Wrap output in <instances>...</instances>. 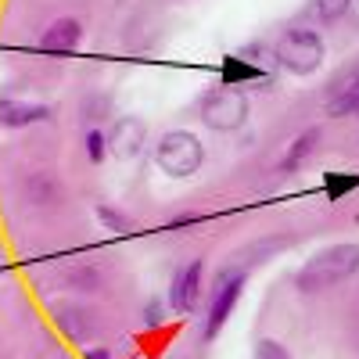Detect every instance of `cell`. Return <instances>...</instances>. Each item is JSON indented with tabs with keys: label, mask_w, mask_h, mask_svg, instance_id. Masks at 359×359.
I'll return each instance as SVG.
<instances>
[{
	"label": "cell",
	"mask_w": 359,
	"mask_h": 359,
	"mask_svg": "<svg viewBox=\"0 0 359 359\" xmlns=\"http://www.w3.org/2000/svg\"><path fill=\"white\" fill-rule=\"evenodd\" d=\"M352 273H359V241H345V245H331V248L316 252L298 269L294 284L302 291H320V287H331Z\"/></svg>",
	"instance_id": "6da1fadb"
},
{
	"label": "cell",
	"mask_w": 359,
	"mask_h": 359,
	"mask_svg": "<svg viewBox=\"0 0 359 359\" xmlns=\"http://www.w3.org/2000/svg\"><path fill=\"white\" fill-rule=\"evenodd\" d=\"M273 57H277V65L291 76H313L323 65L327 47H323V36L316 33V29H287L273 47Z\"/></svg>",
	"instance_id": "7a4b0ae2"
},
{
	"label": "cell",
	"mask_w": 359,
	"mask_h": 359,
	"mask_svg": "<svg viewBox=\"0 0 359 359\" xmlns=\"http://www.w3.org/2000/svg\"><path fill=\"white\" fill-rule=\"evenodd\" d=\"M155 162L165 176L172 180H184V176H194L205 162V147L201 140L191 133V130H169L158 147H155Z\"/></svg>",
	"instance_id": "3957f363"
},
{
	"label": "cell",
	"mask_w": 359,
	"mask_h": 359,
	"mask_svg": "<svg viewBox=\"0 0 359 359\" xmlns=\"http://www.w3.org/2000/svg\"><path fill=\"white\" fill-rule=\"evenodd\" d=\"M201 123L216 133H237L248 123V97L241 86H216L201 101Z\"/></svg>",
	"instance_id": "277c9868"
},
{
	"label": "cell",
	"mask_w": 359,
	"mask_h": 359,
	"mask_svg": "<svg viewBox=\"0 0 359 359\" xmlns=\"http://www.w3.org/2000/svg\"><path fill=\"white\" fill-rule=\"evenodd\" d=\"M245 291V273H223L212 287V294H208V316H205V327H201V334L205 338H216L223 331V323L230 320L233 306H237V298H241Z\"/></svg>",
	"instance_id": "5b68a950"
},
{
	"label": "cell",
	"mask_w": 359,
	"mask_h": 359,
	"mask_svg": "<svg viewBox=\"0 0 359 359\" xmlns=\"http://www.w3.org/2000/svg\"><path fill=\"white\" fill-rule=\"evenodd\" d=\"M144 144H147V126L137 115L115 118V126L108 130V155L115 158H137L144 151Z\"/></svg>",
	"instance_id": "8992f818"
},
{
	"label": "cell",
	"mask_w": 359,
	"mask_h": 359,
	"mask_svg": "<svg viewBox=\"0 0 359 359\" xmlns=\"http://www.w3.org/2000/svg\"><path fill=\"white\" fill-rule=\"evenodd\" d=\"M198 294H201V259H191L184 269H176L169 287V306L176 313H191L198 306Z\"/></svg>",
	"instance_id": "52a82bcc"
},
{
	"label": "cell",
	"mask_w": 359,
	"mask_h": 359,
	"mask_svg": "<svg viewBox=\"0 0 359 359\" xmlns=\"http://www.w3.org/2000/svg\"><path fill=\"white\" fill-rule=\"evenodd\" d=\"M79 43H83V22L79 18H57L40 36V47L47 54H72V50H79Z\"/></svg>",
	"instance_id": "ba28073f"
},
{
	"label": "cell",
	"mask_w": 359,
	"mask_h": 359,
	"mask_svg": "<svg viewBox=\"0 0 359 359\" xmlns=\"http://www.w3.org/2000/svg\"><path fill=\"white\" fill-rule=\"evenodd\" d=\"M47 118V104H25V101H11L0 97V130H22Z\"/></svg>",
	"instance_id": "9c48e42d"
},
{
	"label": "cell",
	"mask_w": 359,
	"mask_h": 359,
	"mask_svg": "<svg viewBox=\"0 0 359 359\" xmlns=\"http://www.w3.org/2000/svg\"><path fill=\"white\" fill-rule=\"evenodd\" d=\"M223 83L226 86H245V83H269V76L255 65H248L245 54H233V57H223Z\"/></svg>",
	"instance_id": "30bf717a"
},
{
	"label": "cell",
	"mask_w": 359,
	"mask_h": 359,
	"mask_svg": "<svg viewBox=\"0 0 359 359\" xmlns=\"http://www.w3.org/2000/svg\"><path fill=\"white\" fill-rule=\"evenodd\" d=\"M359 111V76H352L345 86H338V94L327 101V115L331 118H345Z\"/></svg>",
	"instance_id": "8fae6325"
},
{
	"label": "cell",
	"mask_w": 359,
	"mask_h": 359,
	"mask_svg": "<svg viewBox=\"0 0 359 359\" xmlns=\"http://www.w3.org/2000/svg\"><path fill=\"white\" fill-rule=\"evenodd\" d=\"M316 140H320V130H316V126H313V130H306L302 137H294V144L287 147V155L280 158V172H294L298 165H302V162L313 155Z\"/></svg>",
	"instance_id": "7c38bea8"
},
{
	"label": "cell",
	"mask_w": 359,
	"mask_h": 359,
	"mask_svg": "<svg viewBox=\"0 0 359 359\" xmlns=\"http://www.w3.org/2000/svg\"><path fill=\"white\" fill-rule=\"evenodd\" d=\"M83 147H86V158L94 162V165H101V162L108 158V133H101V130H86Z\"/></svg>",
	"instance_id": "4fadbf2b"
},
{
	"label": "cell",
	"mask_w": 359,
	"mask_h": 359,
	"mask_svg": "<svg viewBox=\"0 0 359 359\" xmlns=\"http://www.w3.org/2000/svg\"><path fill=\"white\" fill-rule=\"evenodd\" d=\"M313 8H316V18L323 25H331V22L345 18V11L352 8V0H313Z\"/></svg>",
	"instance_id": "5bb4252c"
},
{
	"label": "cell",
	"mask_w": 359,
	"mask_h": 359,
	"mask_svg": "<svg viewBox=\"0 0 359 359\" xmlns=\"http://www.w3.org/2000/svg\"><path fill=\"white\" fill-rule=\"evenodd\" d=\"M94 212H97L101 226H104V230H111V233H126V230L133 226V223H130V216H123V212H118V208H111V205H97Z\"/></svg>",
	"instance_id": "9a60e30c"
},
{
	"label": "cell",
	"mask_w": 359,
	"mask_h": 359,
	"mask_svg": "<svg viewBox=\"0 0 359 359\" xmlns=\"http://www.w3.org/2000/svg\"><path fill=\"white\" fill-rule=\"evenodd\" d=\"M25 194L33 198L36 205H50L54 194H57V187L50 184V176H36V180H29V184H25Z\"/></svg>",
	"instance_id": "2e32d148"
},
{
	"label": "cell",
	"mask_w": 359,
	"mask_h": 359,
	"mask_svg": "<svg viewBox=\"0 0 359 359\" xmlns=\"http://www.w3.org/2000/svg\"><path fill=\"white\" fill-rule=\"evenodd\" d=\"M323 187H327V198H331V201H341L345 191L359 187V176H327Z\"/></svg>",
	"instance_id": "e0dca14e"
},
{
	"label": "cell",
	"mask_w": 359,
	"mask_h": 359,
	"mask_svg": "<svg viewBox=\"0 0 359 359\" xmlns=\"http://www.w3.org/2000/svg\"><path fill=\"white\" fill-rule=\"evenodd\" d=\"M255 359H291V355H287V348H284L280 341L262 338V341L255 345Z\"/></svg>",
	"instance_id": "ac0fdd59"
},
{
	"label": "cell",
	"mask_w": 359,
	"mask_h": 359,
	"mask_svg": "<svg viewBox=\"0 0 359 359\" xmlns=\"http://www.w3.org/2000/svg\"><path fill=\"white\" fill-rule=\"evenodd\" d=\"M83 359H115V355H111L104 345H94V348H86V352H83Z\"/></svg>",
	"instance_id": "d6986e66"
},
{
	"label": "cell",
	"mask_w": 359,
	"mask_h": 359,
	"mask_svg": "<svg viewBox=\"0 0 359 359\" xmlns=\"http://www.w3.org/2000/svg\"><path fill=\"white\" fill-rule=\"evenodd\" d=\"M147 323H158V306H147Z\"/></svg>",
	"instance_id": "ffe728a7"
}]
</instances>
